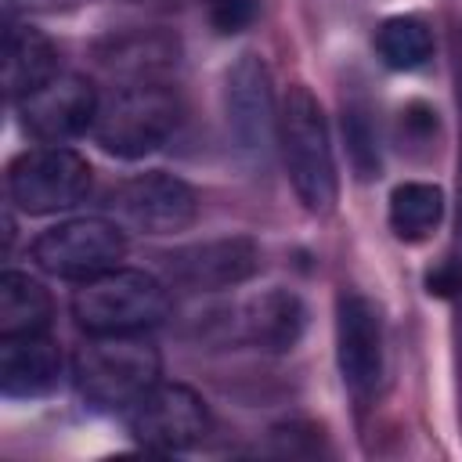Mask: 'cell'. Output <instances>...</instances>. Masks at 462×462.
Returning a JSON list of instances; mask_svg holds the SVG:
<instances>
[{"mask_svg":"<svg viewBox=\"0 0 462 462\" xmlns=\"http://www.w3.org/2000/svg\"><path fill=\"white\" fill-rule=\"evenodd\" d=\"M278 148L285 159L289 184L307 213H328L339 195L336 159L328 144V126L318 97L296 83L289 87L278 112Z\"/></svg>","mask_w":462,"mask_h":462,"instance_id":"1","label":"cell"},{"mask_svg":"<svg viewBox=\"0 0 462 462\" xmlns=\"http://www.w3.org/2000/svg\"><path fill=\"white\" fill-rule=\"evenodd\" d=\"M72 379L90 408L126 411L159 383V350L144 332L90 336L72 361Z\"/></svg>","mask_w":462,"mask_h":462,"instance_id":"2","label":"cell"},{"mask_svg":"<svg viewBox=\"0 0 462 462\" xmlns=\"http://www.w3.org/2000/svg\"><path fill=\"white\" fill-rule=\"evenodd\" d=\"M170 314L166 285L137 267H108L79 282L72 296V318L87 336L148 332Z\"/></svg>","mask_w":462,"mask_h":462,"instance_id":"3","label":"cell"},{"mask_svg":"<svg viewBox=\"0 0 462 462\" xmlns=\"http://www.w3.org/2000/svg\"><path fill=\"white\" fill-rule=\"evenodd\" d=\"M180 123V97L159 79L123 83L97 105L94 141L119 159H141L170 141Z\"/></svg>","mask_w":462,"mask_h":462,"instance_id":"4","label":"cell"},{"mask_svg":"<svg viewBox=\"0 0 462 462\" xmlns=\"http://www.w3.org/2000/svg\"><path fill=\"white\" fill-rule=\"evenodd\" d=\"M7 195L18 209L36 217L72 209L90 195V162L65 144L22 152L7 166Z\"/></svg>","mask_w":462,"mask_h":462,"instance_id":"5","label":"cell"},{"mask_svg":"<svg viewBox=\"0 0 462 462\" xmlns=\"http://www.w3.org/2000/svg\"><path fill=\"white\" fill-rule=\"evenodd\" d=\"M126 253V235L119 220L108 217H72L54 227H47L32 242V260L69 282H87L108 267H119Z\"/></svg>","mask_w":462,"mask_h":462,"instance_id":"6","label":"cell"},{"mask_svg":"<svg viewBox=\"0 0 462 462\" xmlns=\"http://www.w3.org/2000/svg\"><path fill=\"white\" fill-rule=\"evenodd\" d=\"M224 116L235 152L249 166H263L278 141V108L271 72L256 54H242L224 79Z\"/></svg>","mask_w":462,"mask_h":462,"instance_id":"7","label":"cell"},{"mask_svg":"<svg viewBox=\"0 0 462 462\" xmlns=\"http://www.w3.org/2000/svg\"><path fill=\"white\" fill-rule=\"evenodd\" d=\"M108 209L123 227L144 231V235H173L195 224L199 217V195L191 191L188 180L152 170L126 177L112 195Z\"/></svg>","mask_w":462,"mask_h":462,"instance_id":"8","label":"cell"},{"mask_svg":"<svg viewBox=\"0 0 462 462\" xmlns=\"http://www.w3.org/2000/svg\"><path fill=\"white\" fill-rule=\"evenodd\" d=\"M130 437L152 451H184L209 433L206 401L180 383H155L126 408Z\"/></svg>","mask_w":462,"mask_h":462,"instance_id":"9","label":"cell"},{"mask_svg":"<svg viewBox=\"0 0 462 462\" xmlns=\"http://www.w3.org/2000/svg\"><path fill=\"white\" fill-rule=\"evenodd\" d=\"M97 105H101V97L90 87V79H83L76 72H54L47 83H40L32 94H25L18 101V116H22V126L36 141L65 144V141L94 130Z\"/></svg>","mask_w":462,"mask_h":462,"instance_id":"10","label":"cell"},{"mask_svg":"<svg viewBox=\"0 0 462 462\" xmlns=\"http://www.w3.org/2000/svg\"><path fill=\"white\" fill-rule=\"evenodd\" d=\"M336 361L354 397H368L383 375V321L368 296L343 292L336 303Z\"/></svg>","mask_w":462,"mask_h":462,"instance_id":"11","label":"cell"},{"mask_svg":"<svg viewBox=\"0 0 462 462\" xmlns=\"http://www.w3.org/2000/svg\"><path fill=\"white\" fill-rule=\"evenodd\" d=\"M170 278L195 292H213L245 282L260 267V249L253 238H213L188 245L170 256Z\"/></svg>","mask_w":462,"mask_h":462,"instance_id":"12","label":"cell"},{"mask_svg":"<svg viewBox=\"0 0 462 462\" xmlns=\"http://www.w3.org/2000/svg\"><path fill=\"white\" fill-rule=\"evenodd\" d=\"M58 375H61V354L43 332L0 339V390H4V397H25V401L43 397L58 386Z\"/></svg>","mask_w":462,"mask_h":462,"instance_id":"13","label":"cell"},{"mask_svg":"<svg viewBox=\"0 0 462 462\" xmlns=\"http://www.w3.org/2000/svg\"><path fill=\"white\" fill-rule=\"evenodd\" d=\"M238 325L253 346L285 354L300 343V336L307 328V303L289 289H267L245 303Z\"/></svg>","mask_w":462,"mask_h":462,"instance_id":"14","label":"cell"},{"mask_svg":"<svg viewBox=\"0 0 462 462\" xmlns=\"http://www.w3.org/2000/svg\"><path fill=\"white\" fill-rule=\"evenodd\" d=\"M58 72V51L36 25H7L4 32V94L22 101Z\"/></svg>","mask_w":462,"mask_h":462,"instance_id":"15","label":"cell"},{"mask_svg":"<svg viewBox=\"0 0 462 462\" xmlns=\"http://www.w3.org/2000/svg\"><path fill=\"white\" fill-rule=\"evenodd\" d=\"M101 65L126 76V83L137 79H155L170 65H177V40L166 32H130V36H112L97 51Z\"/></svg>","mask_w":462,"mask_h":462,"instance_id":"16","label":"cell"},{"mask_svg":"<svg viewBox=\"0 0 462 462\" xmlns=\"http://www.w3.org/2000/svg\"><path fill=\"white\" fill-rule=\"evenodd\" d=\"M51 296L47 289L18 271L0 274V339L11 336H36L51 325Z\"/></svg>","mask_w":462,"mask_h":462,"instance_id":"17","label":"cell"},{"mask_svg":"<svg viewBox=\"0 0 462 462\" xmlns=\"http://www.w3.org/2000/svg\"><path fill=\"white\" fill-rule=\"evenodd\" d=\"M444 217V191L426 180H408L390 195V227L404 242H422Z\"/></svg>","mask_w":462,"mask_h":462,"instance_id":"18","label":"cell"},{"mask_svg":"<svg viewBox=\"0 0 462 462\" xmlns=\"http://www.w3.org/2000/svg\"><path fill=\"white\" fill-rule=\"evenodd\" d=\"M375 51L390 69L411 72L433 58V32L419 14H393L379 25Z\"/></svg>","mask_w":462,"mask_h":462,"instance_id":"19","label":"cell"},{"mask_svg":"<svg viewBox=\"0 0 462 462\" xmlns=\"http://www.w3.org/2000/svg\"><path fill=\"white\" fill-rule=\"evenodd\" d=\"M368 116L372 112L361 101H350L343 108V137H346V152L361 180L379 173V141H375V126Z\"/></svg>","mask_w":462,"mask_h":462,"instance_id":"20","label":"cell"},{"mask_svg":"<svg viewBox=\"0 0 462 462\" xmlns=\"http://www.w3.org/2000/svg\"><path fill=\"white\" fill-rule=\"evenodd\" d=\"M202 7H206L209 25L220 36L245 32L256 22V14H260V0H202Z\"/></svg>","mask_w":462,"mask_h":462,"instance_id":"21","label":"cell"}]
</instances>
